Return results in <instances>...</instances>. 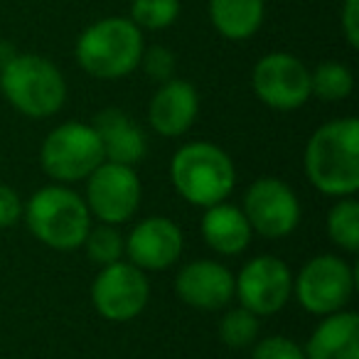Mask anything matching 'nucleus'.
Here are the masks:
<instances>
[{"label": "nucleus", "mask_w": 359, "mask_h": 359, "mask_svg": "<svg viewBox=\"0 0 359 359\" xmlns=\"http://www.w3.org/2000/svg\"><path fill=\"white\" fill-rule=\"evenodd\" d=\"M251 231L266 239H283L300 224V202L293 187L278 177H261L251 182L241 205Z\"/></svg>", "instance_id": "9d476101"}, {"label": "nucleus", "mask_w": 359, "mask_h": 359, "mask_svg": "<svg viewBox=\"0 0 359 359\" xmlns=\"http://www.w3.org/2000/svg\"><path fill=\"white\" fill-rule=\"evenodd\" d=\"M170 180L182 200L207 210L212 205L226 202L236 185V170L219 145L197 140L182 145L172 155Z\"/></svg>", "instance_id": "7ed1b4c3"}, {"label": "nucleus", "mask_w": 359, "mask_h": 359, "mask_svg": "<svg viewBox=\"0 0 359 359\" xmlns=\"http://www.w3.org/2000/svg\"><path fill=\"white\" fill-rule=\"evenodd\" d=\"M256 99L273 111H295L310 99V72L288 52H271L251 72Z\"/></svg>", "instance_id": "9b49d317"}, {"label": "nucleus", "mask_w": 359, "mask_h": 359, "mask_svg": "<svg viewBox=\"0 0 359 359\" xmlns=\"http://www.w3.org/2000/svg\"><path fill=\"white\" fill-rule=\"evenodd\" d=\"M339 25H342L344 40L352 50L359 47V0H344L339 11Z\"/></svg>", "instance_id": "cd10ccee"}, {"label": "nucleus", "mask_w": 359, "mask_h": 359, "mask_svg": "<svg viewBox=\"0 0 359 359\" xmlns=\"http://www.w3.org/2000/svg\"><path fill=\"white\" fill-rule=\"evenodd\" d=\"M148 298L150 283L145 278V271H140L130 261L101 266L91 285V303L96 313L109 323H128L138 318L148 305Z\"/></svg>", "instance_id": "1a4fd4ad"}, {"label": "nucleus", "mask_w": 359, "mask_h": 359, "mask_svg": "<svg viewBox=\"0 0 359 359\" xmlns=\"http://www.w3.org/2000/svg\"><path fill=\"white\" fill-rule=\"evenodd\" d=\"M0 94L27 118H50L65 106L67 81L55 62L40 55H15L0 69Z\"/></svg>", "instance_id": "39448f33"}, {"label": "nucleus", "mask_w": 359, "mask_h": 359, "mask_svg": "<svg viewBox=\"0 0 359 359\" xmlns=\"http://www.w3.org/2000/svg\"><path fill=\"white\" fill-rule=\"evenodd\" d=\"M104 163V148L94 126L67 121L50 130L40 150V165L57 182L86 180Z\"/></svg>", "instance_id": "423d86ee"}, {"label": "nucleus", "mask_w": 359, "mask_h": 359, "mask_svg": "<svg viewBox=\"0 0 359 359\" xmlns=\"http://www.w3.org/2000/svg\"><path fill=\"white\" fill-rule=\"evenodd\" d=\"M200 114V94L185 79H168L160 84L148 106V121L155 133L177 138L187 133Z\"/></svg>", "instance_id": "2eb2a0df"}, {"label": "nucleus", "mask_w": 359, "mask_h": 359, "mask_svg": "<svg viewBox=\"0 0 359 359\" xmlns=\"http://www.w3.org/2000/svg\"><path fill=\"white\" fill-rule=\"evenodd\" d=\"M140 177L130 165L104 163L86 177V207L101 224H123L138 212Z\"/></svg>", "instance_id": "6e6552de"}, {"label": "nucleus", "mask_w": 359, "mask_h": 359, "mask_svg": "<svg viewBox=\"0 0 359 359\" xmlns=\"http://www.w3.org/2000/svg\"><path fill=\"white\" fill-rule=\"evenodd\" d=\"M303 352L305 359H359V315L352 310L325 315Z\"/></svg>", "instance_id": "f3484780"}, {"label": "nucleus", "mask_w": 359, "mask_h": 359, "mask_svg": "<svg viewBox=\"0 0 359 359\" xmlns=\"http://www.w3.org/2000/svg\"><path fill=\"white\" fill-rule=\"evenodd\" d=\"M354 76L342 62H323L310 72V96L323 101H342L352 94Z\"/></svg>", "instance_id": "aec40b11"}, {"label": "nucleus", "mask_w": 359, "mask_h": 359, "mask_svg": "<svg viewBox=\"0 0 359 359\" xmlns=\"http://www.w3.org/2000/svg\"><path fill=\"white\" fill-rule=\"evenodd\" d=\"M234 295L259 318L273 315L283 310L293 295V273L278 256H256L241 266L239 276L234 278Z\"/></svg>", "instance_id": "f8f14e48"}, {"label": "nucleus", "mask_w": 359, "mask_h": 359, "mask_svg": "<svg viewBox=\"0 0 359 359\" xmlns=\"http://www.w3.org/2000/svg\"><path fill=\"white\" fill-rule=\"evenodd\" d=\"M266 0H210V20L222 37L241 42L264 25Z\"/></svg>", "instance_id": "6ab92c4d"}, {"label": "nucleus", "mask_w": 359, "mask_h": 359, "mask_svg": "<svg viewBox=\"0 0 359 359\" xmlns=\"http://www.w3.org/2000/svg\"><path fill=\"white\" fill-rule=\"evenodd\" d=\"M22 200L13 187L0 182V229H11L22 219Z\"/></svg>", "instance_id": "bb28decb"}, {"label": "nucleus", "mask_w": 359, "mask_h": 359, "mask_svg": "<svg viewBox=\"0 0 359 359\" xmlns=\"http://www.w3.org/2000/svg\"><path fill=\"white\" fill-rule=\"evenodd\" d=\"M305 175L327 197L359 190V121L354 116L320 126L305 145Z\"/></svg>", "instance_id": "f257e3e1"}, {"label": "nucleus", "mask_w": 359, "mask_h": 359, "mask_svg": "<svg viewBox=\"0 0 359 359\" xmlns=\"http://www.w3.org/2000/svg\"><path fill=\"white\" fill-rule=\"evenodd\" d=\"M251 359H305V352L295 339L273 334L254 344Z\"/></svg>", "instance_id": "a878e982"}, {"label": "nucleus", "mask_w": 359, "mask_h": 359, "mask_svg": "<svg viewBox=\"0 0 359 359\" xmlns=\"http://www.w3.org/2000/svg\"><path fill=\"white\" fill-rule=\"evenodd\" d=\"M327 234L342 251L359 249V202L354 197H339L327 215Z\"/></svg>", "instance_id": "412c9836"}, {"label": "nucleus", "mask_w": 359, "mask_h": 359, "mask_svg": "<svg viewBox=\"0 0 359 359\" xmlns=\"http://www.w3.org/2000/svg\"><path fill=\"white\" fill-rule=\"evenodd\" d=\"M140 65H143L145 74L155 81H168L172 79L175 67H177V60H175V52L168 50V47H150V50H143V57H140Z\"/></svg>", "instance_id": "393cba45"}, {"label": "nucleus", "mask_w": 359, "mask_h": 359, "mask_svg": "<svg viewBox=\"0 0 359 359\" xmlns=\"http://www.w3.org/2000/svg\"><path fill=\"white\" fill-rule=\"evenodd\" d=\"M354 293V271L344 259L320 254L293 278V295L310 315H332L347 308Z\"/></svg>", "instance_id": "0eeeda50"}, {"label": "nucleus", "mask_w": 359, "mask_h": 359, "mask_svg": "<svg viewBox=\"0 0 359 359\" xmlns=\"http://www.w3.org/2000/svg\"><path fill=\"white\" fill-rule=\"evenodd\" d=\"M86 256L94 261L96 266H109L116 261H123L126 254V239L114 224H99L91 226L89 234L84 239Z\"/></svg>", "instance_id": "5701e85b"}, {"label": "nucleus", "mask_w": 359, "mask_h": 359, "mask_svg": "<svg viewBox=\"0 0 359 359\" xmlns=\"http://www.w3.org/2000/svg\"><path fill=\"white\" fill-rule=\"evenodd\" d=\"M182 231L168 217H148L138 222L126 239V254L140 271H165L182 256Z\"/></svg>", "instance_id": "ddd939ff"}, {"label": "nucleus", "mask_w": 359, "mask_h": 359, "mask_svg": "<svg viewBox=\"0 0 359 359\" xmlns=\"http://www.w3.org/2000/svg\"><path fill=\"white\" fill-rule=\"evenodd\" d=\"M251 226L246 222L241 207L226 205H212L205 210L202 217V236H205L207 246L222 256H236L249 246L251 241Z\"/></svg>", "instance_id": "a211bd4d"}, {"label": "nucleus", "mask_w": 359, "mask_h": 359, "mask_svg": "<svg viewBox=\"0 0 359 359\" xmlns=\"http://www.w3.org/2000/svg\"><path fill=\"white\" fill-rule=\"evenodd\" d=\"M219 337H222V342L231 349L249 347V344H254L256 337H259V315L251 313L244 305L226 310L219 323Z\"/></svg>", "instance_id": "4be33fe9"}, {"label": "nucleus", "mask_w": 359, "mask_h": 359, "mask_svg": "<svg viewBox=\"0 0 359 359\" xmlns=\"http://www.w3.org/2000/svg\"><path fill=\"white\" fill-rule=\"evenodd\" d=\"M22 215L32 236L55 251L81 249L91 229V212L84 197L65 185L37 190Z\"/></svg>", "instance_id": "20e7f679"}, {"label": "nucleus", "mask_w": 359, "mask_h": 359, "mask_svg": "<svg viewBox=\"0 0 359 359\" xmlns=\"http://www.w3.org/2000/svg\"><path fill=\"white\" fill-rule=\"evenodd\" d=\"M145 42L143 30L130 18L111 15L96 20L79 35L74 57L94 79H123L140 67Z\"/></svg>", "instance_id": "f03ea898"}, {"label": "nucleus", "mask_w": 359, "mask_h": 359, "mask_svg": "<svg viewBox=\"0 0 359 359\" xmlns=\"http://www.w3.org/2000/svg\"><path fill=\"white\" fill-rule=\"evenodd\" d=\"M175 293L197 310H222L234 298V276L226 266L210 259L182 266L175 278Z\"/></svg>", "instance_id": "4468645a"}, {"label": "nucleus", "mask_w": 359, "mask_h": 359, "mask_svg": "<svg viewBox=\"0 0 359 359\" xmlns=\"http://www.w3.org/2000/svg\"><path fill=\"white\" fill-rule=\"evenodd\" d=\"M94 130L104 148V160L118 165H138L145 158L148 140L140 126L121 109H104L96 114Z\"/></svg>", "instance_id": "dca6fc26"}, {"label": "nucleus", "mask_w": 359, "mask_h": 359, "mask_svg": "<svg viewBox=\"0 0 359 359\" xmlns=\"http://www.w3.org/2000/svg\"><path fill=\"white\" fill-rule=\"evenodd\" d=\"M180 0H133L130 3V20L140 30H165L175 25L180 18Z\"/></svg>", "instance_id": "b1692460"}]
</instances>
